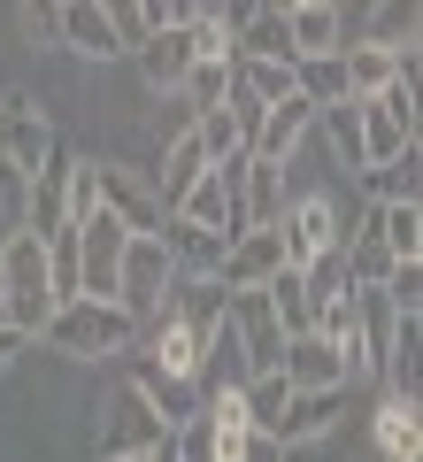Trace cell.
<instances>
[{
	"mask_svg": "<svg viewBox=\"0 0 423 462\" xmlns=\"http://www.w3.org/2000/svg\"><path fill=\"white\" fill-rule=\"evenodd\" d=\"M39 339H47L54 355H78V363H108V355H131V346H139V324H131L115 300H69V309L47 316Z\"/></svg>",
	"mask_w": 423,
	"mask_h": 462,
	"instance_id": "1",
	"label": "cell"
},
{
	"mask_svg": "<svg viewBox=\"0 0 423 462\" xmlns=\"http://www.w3.org/2000/svg\"><path fill=\"white\" fill-rule=\"evenodd\" d=\"M0 293H8V331L16 339H39L54 316V293H47V239H8L0 247Z\"/></svg>",
	"mask_w": 423,
	"mask_h": 462,
	"instance_id": "2",
	"label": "cell"
},
{
	"mask_svg": "<svg viewBox=\"0 0 423 462\" xmlns=\"http://www.w3.org/2000/svg\"><path fill=\"white\" fill-rule=\"evenodd\" d=\"M170 285H178V270H170L162 239H131V247H124V270H115V309H124L131 324H147V316L170 300Z\"/></svg>",
	"mask_w": 423,
	"mask_h": 462,
	"instance_id": "3",
	"label": "cell"
},
{
	"mask_svg": "<svg viewBox=\"0 0 423 462\" xmlns=\"http://www.w3.org/2000/svg\"><path fill=\"white\" fill-rule=\"evenodd\" d=\"M54 147H62V139H54L47 108H39L32 93H0V162H8V170H23V178H32V170L47 162Z\"/></svg>",
	"mask_w": 423,
	"mask_h": 462,
	"instance_id": "4",
	"label": "cell"
},
{
	"mask_svg": "<svg viewBox=\"0 0 423 462\" xmlns=\"http://www.w3.org/2000/svg\"><path fill=\"white\" fill-rule=\"evenodd\" d=\"M93 178H100V216H115L131 239H154V231H162V208H154L147 170H131V162H100Z\"/></svg>",
	"mask_w": 423,
	"mask_h": 462,
	"instance_id": "5",
	"label": "cell"
},
{
	"mask_svg": "<svg viewBox=\"0 0 423 462\" xmlns=\"http://www.w3.org/2000/svg\"><path fill=\"white\" fill-rule=\"evenodd\" d=\"M162 439V416L139 401V385H115L108 393V416H100V462H115V455H147V447Z\"/></svg>",
	"mask_w": 423,
	"mask_h": 462,
	"instance_id": "6",
	"label": "cell"
},
{
	"mask_svg": "<svg viewBox=\"0 0 423 462\" xmlns=\"http://www.w3.org/2000/svg\"><path fill=\"white\" fill-rule=\"evenodd\" d=\"M224 316H231V331H239V346H246V370L270 378V370L285 363V331H277V316H270V293H224Z\"/></svg>",
	"mask_w": 423,
	"mask_h": 462,
	"instance_id": "7",
	"label": "cell"
},
{
	"mask_svg": "<svg viewBox=\"0 0 423 462\" xmlns=\"http://www.w3.org/2000/svg\"><path fill=\"white\" fill-rule=\"evenodd\" d=\"M285 270V247H277V224L270 231H239L224 247V270H216V285L224 293H262V285Z\"/></svg>",
	"mask_w": 423,
	"mask_h": 462,
	"instance_id": "8",
	"label": "cell"
},
{
	"mask_svg": "<svg viewBox=\"0 0 423 462\" xmlns=\"http://www.w3.org/2000/svg\"><path fill=\"white\" fill-rule=\"evenodd\" d=\"M354 231H370L392 263H423V200H392V208H370V200H362Z\"/></svg>",
	"mask_w": 423,
	"mask_h": 462,
	"instance_id": "9",
	"label": "cell"
},
{
	"mask_svg": "<svg viewBox=\"0 0 423 462\" xmlns=\"http://www.w3.org/2000/svg\"><path fill=\"white\" fill-rule=\"evenodd\" d=\"M285 39H293V62L339 54L346 47V8H331V0H293V8H285Z\"/></svg>",
	"mask_w": 423,
	"mask_h": 462,
	"instance_id": "10",
	"label": "cell"
},
{
	"mask_svg": "<svg viewBox=\"0 0 423 462\" xmlns=\"http://www.w3.org/2000/svg\"><path fill=\"white\" fill-rule=\"evenodd\" d=\"M339 401L346 393H285V409H277V424H270V439L293 455V447H316L331 424H339Z\"/></svg>",
	"mask_w": 423,
	"mask_h": 462,
	"instance_id": "11",
	"label": "cell"
},
{
	"mask_svg": "<svg viewBox=\"0 0 423 462\" xmlns=\"http://www.w3.org/2000/svg\"><path fill=\"white\" fill-rule=\"evenodd\" d=\"M277 378L293 385V393H346V370H339V355H331L324 339H285V363H277Z\"/></svg>",
	"mask_w": 423,
	"mask_h": 462,
	"instance_id": "12",
	"label": "cell"
},
{
	"mask_svg": "<svg viewBox=\"0 0 423 462\" xmlns=\"http://www.w3.org/2000/svg\"><path fill=\"white\" fill-rule=\"evenodd\" d=\"M54 39H62L69 54H85V62H115V32H108V8H100V0L54 8Z\"/></svg>",
	"mask_w": 423,
	"mask_h": 462,
	"instance_id": "13",
	"label": "cell"
},
{
	"mask_svg": "<svg viewBox=\"0 0 423 462\" xmlns=\"http://www.w3.org/2000/svg\"><path fill=\"white\" fill-rule=\"evenodd\" d=\"M285 200H293L285 170H277V162H254V154H246V170H239V216H246V231H270L277 216H285Z\"/></svg>",
	"mask_w": 423,
	"mask_h": 462,
	"instance_id": "14",
	"label": "cell"
},
{
	"mask_svg": "<svg viewBox=\"0 0 423 462\" xmlns=\"http://www.w3.org/2000/svg\"><path fill=\"white\" fill-rule=\"evenodd\" d=\"M131 385H139V401L162 416V431H178V424H193V416H200V385L193 378H162L154 363H139V370H131Z\"/></svg>",
	"mask_w": 423,
	"mask_h": 462,
	"instance_id": "15",
	"label": "cell"
},
{
	"mask_svg": "<svg viewBox=\"0 0 423 462\" xmlns=\"http://www.w3.org/2000/svg\"><path fill=\"white\" fill-rule=\"evenodd\" d=\"M185 69H193V39L170 23V32H154L147 47H139V78H147V93L162 100V93H178L185 85Z\"/></svg>",
	"mask_w": 423,
	"mask_h": 462,
	"instance_id": "16",
	"label": "cell"
},
{
	"mask_svg": "<svg viewBox=\"0 0 423 462\" xmlns=\"http://www.w3.org/2000/svg\"><path fill=\"white\" fill-rule=\"evenodd\" d=\"M200 178H208V154H200L193 139H178V147H162V170H147V185H154V208L170 216V208H178V200L193 193Z\"/></svg>",
	"mask_w": 423,
	"mask_h": 462,
	"instance_id": "17",
	"label": "cell"
},
{
	"mask_svg": "<svg viewBox=\"0 0 423 462\" xmlns=\"http://www.w3.org/2000/svg\"><path fill=\"white\" fill-rule=\"evenodd\" d=\"M370 431H377V455L385 462H416L423 455V424H416V401H377V416H370Z\"/></svg>",
	"mask_w": 423,
	"mask_h": 462,
	"instance_id": "18",
	"label": "cell"
},
{
	"mask_svg": "<svg viewBox=\"0 0 423 462\" xmlns=\"http://www.w3.org/2000/svg\"><path fill=\"white\" fill-rule=\"evenodd\" d=\"M416 147L408 154H392V162H377V170H362V200H370V208H392V200H416L423 193V178H416Z\"/></svg>",
	"mask_w": 423,
	"mask_h": 462,
	"instance_id": "19",
	"label": "cell"
},
{
	"mask_svg": "<svg viewBox=\"0 0 423 462\" xmlns=\"http://www.w3.org/2000/svg\"><path fill=\"white\" fill-rule=\"evenodd\" d=\"M108 32H115V54H139L154 32H170V0H154V8H147V0H115Z\"/></svg>",
	"mask_w": 423,
	"mask_h": 462,
	"instance_id": "20",
	"label": "cell"
},
{
	"mask_svg": "<svg viewBox=\"0 0 423 462\" xmlns=\"http://www.w3.org/2000/svg\"><path fill=\"white\" fill-rule=\"evenodd\" d=\"M354 47H385V54L416 47V8H408V0H377L370 16H362V39H354Z\"/></svg>",
	"mask_w": 423,
	"mask_h": 462,
	"instance_id": "21",
	"label": "cell"
},
{
	"mask_svg": "<svg viewBox=\"0 0 423 462\" xmlns=\"http://www.w3.org/2000/svg\"><path fill=\"white\" fill-rule=\"evenodd\" d=\"M316 132L331 139L339 170H354V178H362V116H354V100H339V108H316Z\"/></svg>",
	"mask_w": 423,
	"mask_h": 462,
	"instance_id": "22",
	"label": "cell"
},
{
	"mask_svg": "<svg viewBox=\"0 0 423 462\" xmlns=\"http://www.w3.org/2000/svg\"><path fill=\"white\" fill-rule=\"evenodd\" d=\"M293 278H300V293H308L316 309H324V300H339V293H354V278H346V247H324L308 270H293Z\"/></svg>",
	"mask_w": 423,
	"mask_h": 462,
	"instance_id": "23",
	"label": "cell"
},
{
	"mask_svg": "<svg viewBox=\"0 0 423 462\" xmlns=\"http://www.w3.org/2000/svg\"><path fill=\"white\" fill-rule=\"evenodd\" d=\"M23 231H32V178L0 162V247H8V239H23Z\"/></svg>",
	"mask_w": 423,
	"mask_h": 462,
	"instance_id": "24",
	"label": "cell"
},
{
	"mask_svg": "<svg viewBox=\"0 0 423 462\" xmlns=\"http://www.w3.org/2000/svg\"><path fill=\"white\" fill-rule=\"evenodd\" d=\"M231 78H239L246 93L262 100V108H277V100H293V62H231Z\"/></svg>",
	"mask_w": 423,
	"mask_h": 462,
	"instance_id": "25",
	"label": "cell"
},
{
	"mask_svg": "<svg viewBox=\"0 0 423 462\" xmlns=\"http://www.w3.org/2000/svg\"><path fill=\"white\" fill-rule=\"evenodd\" d=\"M93 154H78V162H69V185H62V216L69 224H85V216H100V178H93Z\"/></svg>",
	"mask_w": 423,
	"mask_h": 462,
	"instance_id": "26",
	"label": "cell"
},
{
	"mask_svg": "<svg viewBox=\"0 0 423 462\" xmlns=\"http://www.w3.org/2000/svg\"><path fill=\"white\" fill-rule=\"evenodd\" d=\"M285 393H293V385H285V378H277V370H270V378H246V424H254V431H270L277 424V409H285Z\"/></svg>",
	"mask_w": 423,
	"mask_h": 462,
	"instance_id": "27",
	"label": "cell"
},
{
	"mask_svg": "<svg viewBox=\"0 0 423 462\" xmlns=\"http://www.w3.org/2000/svg\"><path fill=\"white\" fill-rule=\"evenodd\" d=\"M178 139H193V108H185V93H162V116H154V147H178Z\"/></svg>",
	"mask_w": 423,
	"mask_h": 462,
	"instance_id": "28",
	"label": "cell"
},
{
	"mask_svg": "<svg viewBox=\"0 0 423 462\" xmlns=\"http://www.w3.org/2000/svg\"><path fill=\"white\" fill-rule=\"evenodd\" d=\"M231 462H285V447H277L270 431H246V439H239V455H231Z\"/></svg>",
	"mask_w": 423,
	"mask_h": 462,
	"instance_id": "29",
	"label": "cell"
},
{
	"mask_svg": "<svg viewBox=\"0 0 423 462\" xmlns=\"http://www.w3.org/2000/svg\"><path fill=\"white\" fill-rule=\"evenodd\" d=\"M16 23H23V39H47V47H62V39H54V8H16Z\"/></svg>",
	"mask_w": 423,
	"mask_h": 462,
	"instance_id": "30",
	"label": "cell"
},
{
	"mask_svg": "<svg viewBox=\"0 0 423 462\" xmlns=\"http://www.w3.org/2000/svg\"><path fill=\"white\" fill-rule=\"evenodd\" d=\"M23 346H32V339H16V331H8V324H0V370H8V363H16V355H23Z\"/></svg>",
	"mask_w": 423,
	"mask_h": 462,
	"instance_id": "31",
	"label": "cell"
},
{
	"mask_svg": "<svg viewBox=\"0 0 423 462\" xmlns=\"http://www.w3.org/2000/svg\"><path fill=\"white\" fill-rule=\"evenodd\" d=\"M147 462H178V439H170V431H162V439L147 447Z\"/></svg>",
	"mask_w": 423,
	"mask_h": 462,
	"instance_id": "32",
	"label": "cell"
},
{
	"mask_svg": "<svg viewBox=\"0 0 423 462\" xmlns=\"http://www.w3.org/2000/svg\"><path fill=\"white\" fill-rule=\"evenodd\" d=\"M0 324H8V293H0Z\"/></svg>",
	"mask_w": 423,
	"mask_h": 462,
	"instance_id": "33",
	"label": "cell"
},
{
	"mask_svg": "<svg viewBox=\"0 0 423 462\" xmlns=\"http://www.w3.org/2000/svg\"><path fill=\"white\" fill-rule=\"evenodd\" d=\"M115 462H147V455H115Z\"/></svg>",
	"mask_w": 423,
	"mask_h": 462,
	"instance_id": "34",
	"label": "cell"
}]
</instances>
